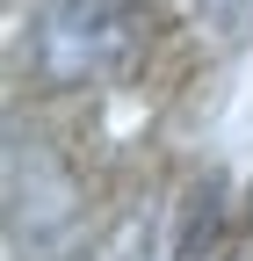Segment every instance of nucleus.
Wrapping results in <instances>:
<instances>
[{
	"mask_svg": "<svg viewBox=\"0 0 253 261\" xmlns=\"http://www.w3.org/2000/svg\"><path fill=\"white\" fill-rule=\"evenodd\" d=\"M109 37H116V22H109L102 0H80V8H66V15L44 29V65H51V80H87L94 65H102Z\"/></svg>",
	"mask_w": 253,
	"mask_h": 261,
	"instance_id": "obj_1",
	"label": "nucleus"
},
{
	"mask_svg": "<svg viewBox=\"0 0 253 261\" xmlns=\"http://www.w3.org/2000/svg\"><path fill=\"white\" fill-rule=\"evenodd\" d=\"M210 232H217V181H203V189H196V203H188V232H181V261H203Z\"/></svg>",
	"mask_w": 253,
	"mask_h": 261,
	"instance_id": "obj_2",
	"label": "nucleus"
}]
</instances>
